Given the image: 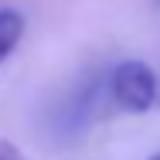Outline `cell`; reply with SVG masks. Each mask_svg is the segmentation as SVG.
I'll list each match as a JSON object with an SVG mask.
<instances>
[{"instance_id":"cell-1","label":"cell","mask_w":160,"mask_h":160,"mask_svg":"<svg viewBox=\"0 0 160 160\" xmlns=\"http://www.w3.org/2000/svg\"><path fill=\"white\" fill-rule=\"evenodd\" d=\"M109 89L119 109L126 112H150L160 106V78L150 65L136 62H119L112 68V78H109Z\"/></svg>"},{"instance_id":"cell-2","label":"cell","mask_w":160,"mask_h":160,"mask_svg":"<svg viewBox=\"0 0 160 160\" xmlns=\"http://www.w3.org/2000/svg\"><path fill=\"white\" fill-rule=\"evenodd\" d=\"M21 38H24V14L10 10V7H0V65L17 51Z\"/></svg>"},{"instance_id":"cell-3","label":"cell","mask_w":160,"mask_h":160,"mask_svg":"<svg viewBox=\"0 0 160 160\" xmlns=\"http://www.w3.org/2000/svg\"><path fill=\"white\" fill-rule=\"evenodd\" d=\"M0 160H28V153H24L17 143H10V140H0Z\"/></svg>"},{"instance_id":"cell-4","label":"cell","mask_w":160,"mask_h":160,"mask_svg":"<svg viewBox=\"0 0 160 160\" xmlns=\"http://www.w3.org/2000/svg\"><path fill=\"white\" fill-rule=\"evenodd\" d=\"M150 160H160V150H157V153H153V157H150Z\"/></svg>"}]
</instances>
